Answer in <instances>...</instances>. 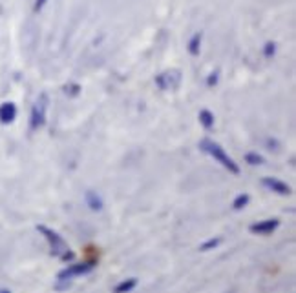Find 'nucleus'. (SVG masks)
Returning a JSON list of instances; mask_svg holds the SVG:
<instances>
[{"label":"nucleus","mask_w":296,"mask_h":293,"mask_svg":"<svg viewBox=\"0 0 296 293\" xmlns=\"http://www.w3.org/2000/svg\"><path fill=\"white\" fill-rule=\"evenodd\" d=\"M216 82H218V71H214V73H210V77L207 79V84H209V86H214Z\"/></svg>","instance_id":"f3484780"},{"label":"nucleus","mask_w":296,"mask_h":293,"mask_svg":"<svg viewBox=\"0 0 296 293\" xmlns=\"http://www.w3.org/2000/svg\"><path fill=\"white\" fill-rule=\"evenodd\" d=\"M93 268H95V262H91V260H88V262H79V264H72V266H68L66 270L59 271L57 277H59V280H68V279L77 277V275L90 273Z\"/></svg>","instance_id":"20e7f679"},{"label":"nucleus","mask_w":296,"mask_h":293,"mask_svg":"<svg viewBox=\"0 0 296 293\" xmlns=\"http://www.w3.org/2000/svg\"><path fill=\"white\" fill-rule=\"evenodd\" d=\"M135 286H137V280H135V279H126V280H123L121 284H117V286H115L114 293H128V291H132Z\"/></svg>","instance_id":"9d476101"},{"label":"nucleus","mask_w":296,"mask_h":293,"mask_svg":"<svg viewBox=\"0 0 296 293\" xmlns=\"http://www.w3.org/2000/svg\"><path fill=\"white\" fill-rule=\"evenodd\" d=\"M46 2H48V0H35V8H33V10L35 11H40L44 6H46Z\"/></svg>","instance_id":"a211bd4d"},{"label":"nucleus","mask_w":296,"mask_h":293,"mask_svg":"<svg viewBox=\"0 0 296 293\" xmlns=\"http://www.w3.org/2000/svg\"><path fill=\"white\" fill-rule=\"evenodd\" d=\"M0 293H11L10 289H0Z\"/></svg>","instance_id":"6ab92c4d"},{"label":"nucleus","mask_w":296,"mask_h":293,"mask_svg":"<svg viewBox=\"0 0 296 293\" xmlns=\"http://www.w3.org/2000/svg\"><path fill=\"white\" fill-rule=\"evenodd\" d=\"M262 184L265 186L267 189H271V191H274V193H278V195H289L291 193V188H289L285 182H282V180H278V179H272V177H265V179L262 180Z\"/></svg>","instance_id":"0eeeda50"},{"label":"nucleus","mask_w":296,"mask_h":293,"mask_svg":"<svg viewBox=\"0 0 296 293\" xmlns=\"http://www.w3.org/2000/svg\"><path fill=\"white\" fill-rule=\"evenodd\" d=\"M200 46H201V33H196L188 42V53L190 55H200Z\"/></svg>","instance_id":"f8f14e48"},{"label":"nucleus","mask_w":296,"mask_h":293,"mask_svg":"<svg viewBox=\"0 0 296 293\" xmlns=\"http://www.w3.org/2000/svg\"><path fill=\"white\" fill-rule=\"evenodd\" d=\"M278 226H280V221H278V218H267V221H262V223L253 224L249 230H251L253 233H256V235H269V233L274 232Z\"/></svg>","instance_id":"39448f33"},{"label":"nucleus","mask_w":296,"mask_h":293,"mask_svg":"<svg viewBox=\"0 0 296 293\" xmlns=\"http://www.w3.org/2000/svg\"><path fill=\"white\" fill-rule=\"evenodd\" d=\"M249 204V195H238V197H236L234 199V202H232V208L234 209H243L245 206H247Z\"/></svg>","instance_id":"4468645a"},{"label":"nucleus","mask_w":296,"mask_h":293,"mask_svg":"<svg viewBox=\"0 0 296 293\" xmlns=\"http://www.w3.org/2000/svg\"><path fill=\"white\" fill-rule=\"evenodd\" d=\"M274 51H276V44L274 42H267L265 44V47H263V55H265V57H272V55H274Z\"/></svg>","instance_id":"dca6fc26"},{"label":"nucleus","mask_w":296,"mask_h":293,"mask_svg":"<svg viewBox=\"0 0 296 293\" xmlns=\"http://www.w3.org/2000/svg\"><path fill=\"white\" fill-rule=\"evenodd\" d=\"M172 79H181V77H179V71H167V73H161V75L156 77V84H158L161 90H176L177 84L172 82Z\"/></svg>","instance_id":"423d86ee"},{"label":"nucleus","mask_w":296,"mask_h":293,"mask_svg":"<svg viewBox=\"0 0 296 293\" xmlns=\"http://www.w3.org/2000/svg\"><path fill=\"white\" fill-rule=\"evenodd\" d=\"M37 230L42 233V235L46 237V241L50 242L52 255L61 257V259H64V260L73 259V253L70 251V248H68V244L64 242V239H62L57 232H53V230H50V228H46V226H37Z\"/></svg>","instance_id":"f03ea898"},{"label":"nucleus","mask_w":296,"mask_h":293,"mask_svg":"<svg viewBox=\"0 0 296 293\" xmlns=\"http://www.w3.org/2000/svg\"><path fill=\"white\" fill-rule=\"evenodd\" d=\"M17 118V106L13 102H4L0 104V122L11 124Z\"/></svg>","instance_id":"6e6552de"},{"label":"nucleus","mask_w":296,"mask_h":293,"mask_svg":"<svg viewBox=\"0 0 296 293\" xmlns=\"http://www.w3.org/2000/svg\"><path fill=\"white\" fill-rule=\"evenodd\" d=\"M200 122L203 124L205 129H210L214 126V115L210 113L209 109H203V111H200Z\"/></svg>","instance_id":"9b49d317"},{"label":"nucleus","mask_w":296,"mask_h":293,"mask_svg":"<svg viewBox=\"0 0 296 293\" xmlns=\"http://www.w3.org/2000/svg\"><path fill=\"white\" fill-rule=\"evenodd\" d=\"M245 162L251 166H260V164H263V157L258 155V153H247V155H245Z\"/></svg>","instance_id":"ddd939ff"},{"label":"nucleus","mask_w":296,"mask_h":293,"mask_svg":"<svg viewBox=\"0 0 296 293\" xmlns=\"http://www.w3.org/2000/svg\"><path fill=\"white\" fill-rule=\"evenodd\" d=\"M220 239H210V241H207L205 244H201L200 246V251H209V250H214L216 246H220Z\"/></svg>","instance_id":"2eb2a0df"},{"label":"nucleus","mask_w":296,"mask_h":293,"mask_svg":"<svg viewBox=\"0 0 296 293\" xmlns=\"http://www.w3.org/2000/svg\"><path fill=\"white\" fill-rule=\"evenodd\" d=\"M200 148H201V152L209 153V155L212 157L216 162H220L225 170H229L232 175H238V173H239L238 164H236V162L232 161V159H230L227 153H225V150L220 146V144H218V142L210 140V138H203V140H201V144H200Z\"/></svg>","instance_id":"f257e3e1"},{"label":"nucleus","mask_w":296,"mask_h":293,"mask_svg":"<svg viewBox=\"0 0 296 293\" xmlns=\"http://www.w3.org/2000/svg\"><path fill=\"white\" fill-rule=\"evenodd\" d=\"M46 109H48V95L42 93L33 104V108H31V115H29V129L31 131L44 126V122H46Z\"/></svg>","instance_id":"7ed1b4c3"},{"label":"nucleus","mask_w":296,"mask_h":293,"mask_svg":"<svg viewBox=\"0 0 296 293\" xmlns=\"http://www.w3.org/2000/svg\"><path fill=\"white\" fill-rule=\"evenodd\" d=\"M86 204L93 209V211L103 209V200H101V197L95 193V191H86Z\"/></svg>","instance_id":"1a4fd4ad"}]
</instances>
